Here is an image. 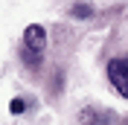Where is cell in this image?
I'll return each instance as SVG.
<instances>
[{
    "label": "cell",
    "mask_w": 128,
    "mask_h": 125,
    "mask_svg": "<svg viewBox=\"0 0 128 125\" xmlns=\"http://www.w3.org/2000/svg\"><path fill=\"white\" fill-rule=\"evenodd\" d=\"M108 78L116 87V93L128 99V58H114L108 61Z\"/></svg>",
    "instance_id": "obj_1"
},
{
    "label": "cell",
    "mask_w": 128,
    "mask_h": 125,
    "mask_svg": "<svg viewBox=\"0 0 128 125\" xmlns=\"http://www.w3.org/2000/svg\"><path fill=\"white\" fill-rule=\"evenodd\" d=\"M24 44H26V50L44 52V44H47V32H44V26H38V24L26 26V32H24Z\"/></svg>",
    "instance_id": "obj_2"
},
{
    "label": "cell",
    "mask_w": 128,
    "mask_h": 125,
    "mask_svg": "<svg viewBox=\"0 0 128 125\" xmlns=\"http://www.w3.org/2000/svg\"><path fill=\"white\" fill-rule=\"evenodd\" d=\"M82 122H88V125H105L108 119H102L96 110H82Z\"/></svg>",
    "instance_id": "obj_3"
},
{
    "label": "cell",
    "mask_w": 128,
    "mask_h": 125,
    "mask_svg": "<svg viewBox=\"0 0 128 125\" xmlns=\"http://www.w3.org/2000/svg\"><path fill=\"white\" fill-rule=\"evenodd\" d=\"M90 12H93V9H90L88 3H76V6L70 9V15H73V18H79V20H82V18H90Z\"/></svg>",
    "instance_id": "obj_4"
},
{
    "label": "cell",
    "mask_w": 128,
    "mask_h": 125,
    "mask_svg": "<svg viewBox=\"0 0 128 125\" xmlns=\"http://www.w3.org/2000/svg\"><path fill=\"white\" fill-rule=\"evenodd\" d=\"M24 61L29 64V67H38V64H41V52H35V50H26V47H24Z\"/></svg>",
    "instance_id": "obj_5"
},
{
    "label": "cell",
    "mask_w": 128,
    "mask_h": 125,
    "mask_svg": "<svg viewBox=\"0 0 128 125\" xmlns=\"http://www.w3.org/2000/svg\"><path fill=\"white\" fill-rule=\"evenodd\" d=\"M9 110L18 116V114H24V110H26V102H24V99H12V102H9Z\"/></svg>",
    "instance_id": "obj_6"
},
{
    "label": "cell",
    "mask_w": 128,
    "mask_h": 125,
    "mask_svg": "<svg viewBox=\"0 0 128 125\" xmlns=\"http://www.w3.org/2000/svg\"><path fill=\"white\" fill-rule=\"evenodd\" d=\"M125 125H128V122H125Z\"/></svg>",
    "instance_id": "obj_7"
}]
</instances>
